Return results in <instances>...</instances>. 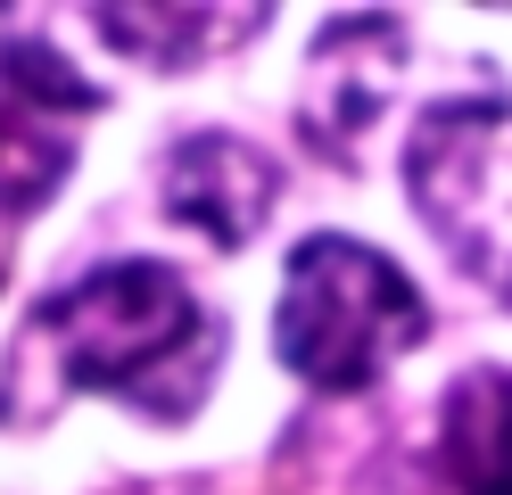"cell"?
Segmentation results:
<instances>
[{
	"instance_id": "cell-1",
	"label": "cell",
	"mask_w": 512,
	"mask_h": 495,
	"mask_svg": "<svg viewBox=\"0 0 512 495\" xmlns=\"http://www.w3.org/2000/svg\"><path fill=\"white\" fill-rule=\"evenodd\" d=\"M215 355H223V322L199 306V289L157 256H116L34 306L9 380L42 372V405L100 388V396L141 405L149 421H182L199 413Z\"/></svg>"
},
{
	"instance_id": "cell-2",
	"label": "cell",
	"mask_w": 512,
	"mask_h": 495,
	"mask_svg": "<svg viewBox=\"0 0 512 495\" xmlns=\"http://www.w3.org/2000/svg\"><path fill=\"white\" fill-rule=\"evenodd\" d=\"M422 339H430V306L397 256L347 240V231H314L290 248L273 297V355L306 388L356 396Z\"/></svg>"
},
{
	"instance_id": "cell-3",
	"label": "cell",
	"mask_w": 512,
	"mask_h": 495,
	"mask_svg": "<svg viewBox=\"0 0 512 495\" xmlns=\"http://www.w3.org/2000/svg\"><path fill=\"white\" fill-rule=\"evenodd\" d=\"M405 198L438 248L512 306V99H438L413 116Z\"/></svg>"
},
{
	"instance_id": "cell-4",
	"label": "cell",
	"mask_w": 512,
	"mask_h": 495,
	"mask_svg": "<svg viewBox=\"0 0 512 495\" xmlns=\"http://www.w3.org/2000/svg\"><path fill=\"white\" fill-rule=\"evenodd\" d=\"M100 83H83L42 33L0 42V215H34L75 174V124L100 116Z\"/></svg>"
},
{
	"instance_id": "cell-5",
	"label": "cell",
	"mask_w": 512,
	"mask_h": 495,
	"mask_svg": "<svg viewBox=\"0 0 512 495\" xmlns=\"http://www.w3.org/2000/svg\"><path fill=\"white\" fill-rule=\"evenodd\" d=\"M405 66V25L397 17H331L306 50V83H298V141L331 165L364 157V132L389 116Z\"/></svg>"
},
{
	"instance_id": "cell-6",
	"label": "cell",
	"mask_w": 512,
	"mask_h": 495,
	"mask_svg": "<svg viewBox=\"0 0 512 495\" xmlns=\"http://www.w3.org/2000/svg\"><path fill=\"white\" fill-rule=\"evenodd\" d=\"M281 198V165L240 132H190L166 157V215L190 223L207 248H248Z\"/></svg>"
},
{
	"instance_id": "cell-7",
	"label": "cell",
	"mask_w": 512,
	"mask_h": 495,
	"mask_svg": "<svg viewBox=\"0 0 512 495\" xmlns=\"http://www.w3.org/2000/svg\"><path fill=\"white\" fill-rule=\"evenodd\" d=\"M438 471L455 495H512V372L463 363L438 396Z\"/></svg>"
},
{
	"instance_id": "cell-8",
	"label": "cell",
	"mask_w": 512,
	"mask_h": 495,
	"mask_svg": "<svg viewBox=\"0 0 512 495\" xmlns=\"http://www.w3.org/2000/svg\"><path fill=\"white\" fill-rule=\"evenodd\" d=\"M91 25H108V50H124L133 66H157V75H182L199 58L240 50L256 25H273V9H91Z\"/></svg>"
},
{
	"instance_id": "cell-9",
	"label": "cell",
	"mask_w": 512,
	"mask_h": 495,
	"mask_svg": "<svg viewBox=\"0 0 512 495\" xmlns=\"http://www.w3.org/2000/svg\"><path fill=\"white\" fill-rule=\"evenodd\" d=\"M0 281H9V231H0Z\"/></svg>"
}]
</instances>
